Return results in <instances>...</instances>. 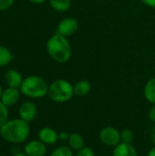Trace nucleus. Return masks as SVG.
<instances>
[{"instance_id":"obj_1","label":"nucleus","mask_w":155,"mask_h":156,"mask_svg":"<svg viewBox=\"0 0 155 156\" xmlns=\"http://www.w3.org/2000/svg\"><path fill=\"white\" fill-rule=\"evenodd\" d=\"M29 134V123L20 118L8 120L0 128V136L9 144H22L27 140Z\"/></svg>"},{"instance_id":"obj_2","label":"nucleus","mask_w":155,"mask_h":156,"mask_svg":"<svg viewBox=\"0 0 155 156\" xmlns=\"http://www.w3.org/2000/svg\"><path fill=\"white\" fill-rule=\"evenodd\" d=\"M46 48L50 58L58 63H66L71 58V46L68 37L58 32L48 38Z\"/></svg>"},{"instance_id":"obj_3","label":"nucleus","mask_w":155,"mask_h":156,"mask_svg":"<svg viewBox=\"0 0 155 156\" xmlns=\"http://www.w3.org/2000/svg\"><path fill=\"white\" fill-rule=\"evenodd\" d=\"M48 85L47 80L37 75H31L23 80L20 92L31 99H40L48 95Z\"/></svg>"},{"instance_id":"obj_4","label":"nucleus","mask_w":155,"mask_h":156,"mask_svg":"<svg viewBox=\"0 0 155 156\" xmlns=\"http://www.w3.org/2000/svg\"><path fill=\"white\" fill-rule=\"evenodd\" d=\"M48 96L54 102H67L74 96L73 85L64 79L55 80L48 85Z\"/></svg>"},{"instance_id":"obj_5","label":"nucleus","mask_w":155,"mask_h":156,"mask_svg":"<svg viewBox=\"0 0 155 156\" xmlns=\"http://www.w3.org/2000/svg\"><path fill=\"white\" fill-rule=\"evenodd\" d=\"M99 138L104 145L115 147L121 143V132L112 126H107L100 131Z\"/></svg>"},{"instance_id":"obj_6","label":"nucleus","mask_w":155,"mask_h":156,"mask_svg":"<svg viewBox=\"0 0 155 156\" xmlns=\"http://www.w3.org/2000/svg\"><path fill=\"white\" fill-rule=\"evenodd\" d=\"M79 29V21L71 16H67L60 20L58 25L57 32L64 37H70L74 35Z\"/></svg>"},{"instance_id":"obj_7","label":"nucleus","mask_w":155,"mask_h":156,"mask_svg":"<svg viewBox=\"0 0 155 156\" xmlns=\"http://www.w3.org/2000/svg\"><path fill=\"white\" fill-rule=\"evenodd\" d=\"M37 113V105L31 101H24L20 105L19 110H18V114H19L20 119H22L23 121L28 123L35 120Z\"/></svg>"},{"instance_id":"obj_8","label":"nucleus","mask_w":155,"mask_h":156,"mask_svg":"<svg viewBox=\"0 0 155 156\" xmlns=\"http://www.w3.org/2000/svg\"><path fill=\"white\" fill-rule=\"evenodd\" d=\"M24 153L28 156H45L47 145L39 140H33L25 145Z\"/></svg>"},{"instance_id":"obj_9","label":"nucleus","mask_w":155,"mask_h":156,"mask_svg":"<svg viewBox=\"0 0 155 156\" xmlns=\"http://www.w3.org/2000/svg\"><path fill=\"white\" fill-rule=\"evenodd\" d=\"M19 97H20V90L19 89L7 87L6 89H5L3 90L0 101L5 106L10 107V106L15 105L18 101Z\"/></svg>"},{"instance_id":"obj_10","label":"nucleus","mask_w":155,"mask_h":156,"mask_svg":"<svg viewBox=\"0 0 155 156\" xmlns=\"http://www.w3.org/2000/svg\"><path fill=\"white\" fill-rule=\"evenodd\" d=\"M23 77L19 71L14 69H7L5 73V81L8 87L20 89L22 82H23Z\"/></svg>"},{"instance_id":"obj_11","label":"nucleus","mask_w":155,"mask_h":156,"mask_svg":"<svg viewBox=\"0 0 155 156\" xmlns=\"http://www.w3.org/2000/svg\"><path fill=\"white\" fill-rule=\"evenodd\" d=\"M38 140L46 145H52L58 142V133L50 127H44L38 132Z\"/></svg>"},{"instance_id":"obj_12","label":"nucleus","mask_w":155,"mask_h":156,"mask_svg":"<svg viewBox=\"0 0 155 156\" xmlns=\"http://www.w3.org/2000/svg\"><path fill=\"white\" fill-rule=\"evenodd\" d=\"M112 156H138V153L132 144L120 143L114 147Z\"/></svg>"},{"instance_id":"obj_13","label":"nucleus","mask_w":155,"mask_h":156,"mask_svg":"<svg viewBox=\"0 0 155 156\" xmlns=\"http://www.w3.org/2000/svg\"><path fill=\"white\" fill-rule=\"evenodd\" d=\"M69 147L73 152H79L82 148L85 147V142L81 134L79 133H69V137L68 139Z\"/></svg>"},{"instance_id":"obj_14","label":"nucleus","mask_w":155,"mask_h":156,"mask_svg":"<svg viewBox=\"0 0 155 156\" xmlns=\"http://www.w3.org/2000/svg\"><path fill=\"white\" fill-rule=\"evenodd\" d=\"M73 90H74V95L78 97H83L90 92L91 84L86 80H81L74 84Z\"/></svg>"},{"instance_id":"obj_15","label":"nucleus","mask_w":155,"mask_h":156,"mask_svg":"<svg viewBox=\"0 0 155 156\" xmlns=\"http://www.w3.org/2000/svg\"><path fill=\"white\" fill-rule=\"evenodd\" d=\"M144 98L152 104H155V77L150 79L143 89Z\"/></svg>"},{"instance_id":"obj_16","label":"nucleus","mask_w":155,"mask_h":156,"mask_svg":"<svg viewBox=\"0 0 155 156\" xmlns=\"http://www.w3.org/2000/svg\"><path fill=\"white\" fill-rule=\"evenodd\" d=\"M50 6L57 12L64 13L69 10L71 0H48Z\"/></svg>"},{"instance_id":"obj_17","label":"nucleus","mask_w":155,"mask_h":156,"mask_svg":"<svg viewBox=\"0 0 155 156\" xmlns=\"http://www.w3.org/2000/svg\"><path fill=\"white\" fill-rule=\"evenodd\" d=\"M14 59V55L10 51L9 48H7L5 46L0 45V67H5L10 64L12 60Z\"/></svg>"},{"instance_id":"obj_18","label":"nucleus","mask_w":155,"mask_h":156,"mask_svg":"<svg viewBox=\"0 0 155 156\" xmlns=\"http://www.w3.org/2000/svg\"><path fill=\"white\" fill-rule=\"evenodd\" d=\"M49 156H74V154L69 146L61 145L56 148Z\"/></svg>"},{"instance_id":"obj_19","label":"nucleus","mask_w":155,"mask_h":156,"mask_svg":"<svg viewBox=\"0 0 155 156\" xmlns=\"http://www.w3.org/2000/svg\"><path fill=\"white\" fill-rule=\"evenodd\" d=\"M134 139V133L130 129H123L121 132V143L132 144Z\"/></svg>"},{"instance_id":"obj_20","label":"nucleus","mask_w":155,"mask_h":156,"mask_svg":"<svg viewBox=\"0 0 155 156\" xmlns=\"http://www.w3.org/2000/svg\"><path fill=\"white\" fill-rule=\"evenodd\" d=\"M8 117H9L8 107L5 106L0 101V128L8 121Z\"/></svg>"},{"instance_id":"obj_21","label":"nucleus","mask_w":155,"mask_h":156,"mask_svg":"<svg viewBox=\"0 0 155 156\" xmlns=\"http://www.w3.org/2000/svg\"><path fill=\"white\" fill-rule=\"evenodd\" d=\"M76 156H96L95 155V153L94 151L90 148V147H84L82 148L81 150H79V152H77V154Z\"/></svg>"},{"instance_id":"obj_22","label":"nucleus","mask_w":155,"mask_h":156,"mask_svg":"<svg viewBox=\"0 0 155 156\" xmlns=\"http://www.w3.org/2000/svg\"><path fill=\"white\" fill-rule=\"evenodd\" d=\"M16 0H0V11L9 9L15 3Z\"/></svg>"},{"instance_id":"obj_23","label":"nucleus","mask_w":155,"mask_h":156,"mask_svg":"<svg viewBox=\"0 0 155 156\" xmlns=\"http://www.w3.org/2000/svg\"><path fill=\"white\" fill-rule=\"evenodd\" d=\"M148 116H149L150 121L155 123V104H153V106L150 109Z\"/></svg>"},{"instance_id":"obj_24","label":"nucleus","mask_w":155,"mask_h":156,"mask_svg":"<svg viewBox=\"0 0 155 156\" xmlns=\"http://www.w3.org/2000/svg\"><path fill=\"white\" fill-rule=\"evenodd\" d=\"M69 137V133H67V132H60L58 133V139L59 140H62V141H68Z\"/></svg>"},{"instance_id":"obj_25","label":"nucleus","mask_w":155,"mask_h":156,"mask_svg":"<svg viewBox=\"0 0 155 156\" xmlns=\"http://www.w3.org/2000/svg\"><path fill=\"white\" fill-rule=\"evenodd\" d=\"M144 5L150 6V7H153L155 8V0H141Z\"/></svg>"},{"instance_id":"obj_26","label":"nucleus","mask_w":155,"mask_h":156,"mask_svg":"<svg viewBox=\"0 0 155 156\" xmlns=\"http://www.w3.org/2000/svg\"><path fill=\"white\" fill-rule=\"evenodd\" d=\"M147 156H155V145H153V147L148 152Z\"/></svg>"},{"instance_id":"obj_27","label":"nucleus","mask_w":155,"mask_h":156,"mask_svg":"<svg viewBox=\"0 0 155 156\" xmlns=\"http://www.w3.org/2000/svg\"><path fill=\"white\" fill-rule=\"evenodd\" d=\"M29 2H31V3H33V4H37V5H38V4H42V3H44L45 1H47V0H28Z\"/></svg>"},{"instance_id":"obj_28","label":"nucleus","mask_w":155,"mask_h":156,"mask_svg":"<svg viewBox=\"0 0 155 156\" xmlns=\"http://www.w3.org/2000/svg\"><path fill=\"white\" fill-rule=\"evenodd\" d=\"M152 142H153V145H155V131L153 133V134H152Z\"/></svg>"},{"instance_id":"obj_29","label":"nucleus","mask_w":155,"mask_h":156,"mask_svg":"<svg viewBox=\"0 0 155 156\" xmlns=\"http://www.w3.org/2000/svg\"><path fill=\"white\" fill-rule=\"evenodd\" d=\"M13 156H28V155H26L25 153H21V152H19L18 154H15V155H13Z\"/></svg>"},{"instance_id":"obj_30","label":"nucleus","mask_w":155,"mask_h":156,"mask_svg":"<svg viewBox=\"0 0 155 156\" xmlns=\"http://www.w3.org/2000/svg\"><path fill=\"white\" fill-rule=\"evenodd\" d=\"M3 88H2V86L0 85V99H1V96H2V93H3Z\"/></svg>"},{"instance_id":"obj_31","label":"nucleus","mask_w":155,"mask_h":156,"mask_svg":"<svg viewBox=\"0 0 155 156\" xmlns=\"http://www.w3.org/2000/svg\"><path fill=\"white\" fill-rule=\"evenodd\" d=\"M0 156H5V155H0Z\"/></svg>"}]
</instances>
